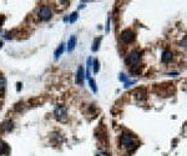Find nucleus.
I'll list each match as a JSON object with an SVG mask.
<instances>
[{
  "mask_svg": "<svg viewBox=\"0 0 187 156\" xmlns=\"http://www.w3.org/2000/svg\"><path fill=\"white\" fill-rule=\"evenodd\" d=\"M38 17L41 21H47L52 17V10L49 7H41L38 10Z\"/></svg>",
  "mask_w": 187,
  "mask_h": 156,
  "instance_id": "1",
  "label": "nucleus"
},
{
  "mask_svg": "<svg viewBox=\"0 0 187 156\" xmlns=\"http://www.w3.org/2000/svg\"><path fill=\"white\" fill-rule=\"evenodd\" d=\"M121 144L124 146H126L129 150H132V149H135L137 145L135 144V139H134V136H132L131 134H124L121 136Z\"/></svg>",
  "mask_w": 187,
  "mask_h": 156,
  "instance_id": "2",
  "label": "nucleus"
},
{
  "mask_svg": "<svg viewBox=\"0 0 187 156\" xmlns=\"http://www.w3.org/2000/svg\"><path fill=\"white\" fill-rule=\"evenodd\" d=\"M120 39H121L125 44H130V43H132V41H134L135 34H134V31H132V30L126 29V30H124L121 34H120Z\"/></svg>",
  "mask_w": 187,
  "mask_h": 156,
  "instance_id": "3",
  "label": "nucleus"
},
{
  "mask_svg": "<svg viewBox=\"0 0 187 156\" xmlns=\"http://www.w3.org/2000/svg\"><path fill=\"white\" fill-rule=\"evenodd\" d=\"M140 59H141V54L138 50H134L129 54V58H127V63L131 64L132 66H136V65L140 63Z\"/></svg>",
  "mask_w": 187,
  "mask_h": 156,
  "instance_id": "4",
  "label": "nucleus"
},
{
  "mask_svg": "<svg viewBox=\"0 0 187 156\" xmlns=\"http://www.w3.org/2000/svg\"><path fill=\"white\" fill-rule=\"evenodd\" d=\"M55 117L59 119V120H63L66 117V115H68V110H66L65 106H57L55 109Z\"/></svg>",
  "mask_w": 187,
  "mask_h": 156,
  "instance_id": "5",
  "label": "nucleus"
},
{
  "mask_svg": "<svg viewBox=\"0 0 187 156\" xmlns=\"http://www.w3.org/2000/svg\"><path fill=\"white\" fill-rule=\"evenodd\" d=\"M0 128H1V131H4V133H10V131L14 129L13 120H5V121H3Z\"/></svg>",
  "mask_w": 187,
  "mask_h": 156,
  "instance_id": "6",
  "label": "nucleus"
},
{
  "mask_svg": "<svg viewBox=\"0 0 187 156\" xmlns=\"http://www.w3.org/2000/svg\"><path fill=\"white\" fill-rule=\"evenodd\" d=\"M84 79H85V71H84L82 66H79V68H77V71H76V84L82 85Z\"/></svg>",
  "mask_w": 187,
  "mask_h": 156,
  "instance_id": "7",
  "label": "nucleus"
},
{
  "mask_svg": "<svg viewBox=\"0 0 187 156\" xmlns=\"http://www.w3.org/2000/svg\"><path fill=\"white\" fill-rule=\"evenodd\" d=\"M10 154V146L5 141H0V155L8 156Z\"/></svg>",
  "mask_w": 187,
  "mask_h": 156,
  "instance_id": "8",
  "label": "nucleus"
},
{
  "mask_svg": "<svg viewBox=\"0 0 187 156\" xmlns=\"http://www.w3.org/2000/svg\"><path fill=\"white\" fill-rule=\"evenodd\" d=\"M172 60V52L170 51V50H164L162 51V55H161V61L162 63H165V64H167V63H170Z\"/></svg>",
  "mask_w": 187,
  "mask_h": 156,
  "instance_id": "9",
  "label": "nucleus"
},
{
  "mask_svg": "<svg viewBox=\"0 0 187 156\" xmlns=\"http://www.w3.org/2000/svg\"><path fill=\"white\" fill-rule=\"evenodd\" d=\"M75 46H76V36H72L69 39V41H68V51H74V49H75Z\"/></svg>",
  "mask_w": 187,
  "mask_h": 156,
  "instance_id": "10",
  "label": "nucleus"
},
{
  "mask_svg": "<svg viewBox=\"0 0 187 156\" xmlns=\"http://www.w3.org/2000/svg\"><path fill=\"white\" fill-rule=\"evenodd\" d=\"M64 50H65V44H60V46H57V49L55 50V52H54V58H55V60H59V58L63 55Z\"/></svg>",
  "mask_w": 187,
  "mask_h": 156,
  "instance_id": "11",
  "label": "nucleus"
},
{
  "mask_svg": "<svg viewBox=\"0 0 187 156\" xmlns=\"http://www.w3.org/2000/svg\"><path fill=\"white\" fill-rule=\"evenodd\" d=\"M89 86L91 87V90H92L94 93H98V86H96V81H95L94 79H91V77L89 79Z\"/></svg>",
  "mask_w": 187,
  "mask_h": 156,
  "instance_id": "12",
  "label": "nucleus"
},
{
  "mask_svg": "<svg viewBox=\"0 0 187 156\" xmlns=\"http://www.w3.org/2000/svg\"><path fill=\"white\" fill-rule=\"evenodd\" d=\"M100 43H101V38H96V39L94 40V46L91 47V49H92V51H98V50H99Z\"/></svg>",
  "mask_w": 187,
  "mask_h": 156,
  "instance_id": "13",
  "label": "nucleus"
},
{
  "mask_svg": "<svg viewBox=\"0 0 187 156\" xmlns=\"http://www.w3.org/2000/svg\"><path fill=\"white\" fill-rule=\"evenodd\" d=\"M77 19V13H72L70 16H69V23L72 24V23H75Z\"/></svg>",
  "mask_w": 187,
  "mask_h": 156,
  "instance_id": "14",
  "label": "nucleus"
},
{
  "mask_svg": "<svg viewBox=\"0 0 187 156\" xmlns=\"http://www.w3.org/2000/svg\"><path fill=\"white\" fill-rule=\"evenodd\" d=\"M94 74H98L99 70H100V66H99V61L98 60H94Z\"/></svg>",
  "mask_w": 187,
  "mask_h": 156,
  "instance_id": "15",
  "label": "nucleus"
},
{
  "mask_svg": "<svg viewBox=\"0 0 187 156\" xmlns=\"http://www.w3.org/2000/svg\"><path fill=\"white\" fill-rule=\"evenodd\" d=\"M119 80H120V81H122V82H127V76L121 73V74L119 75Z\"/></svg>",
  "mask_w": 187,
  "mask_h": 156,
  "instance_id": "16",
  "label": "nucleus"
},
{
  "mask_svg": "<svg viewBox=\"0 0 187 156\" xmlns=\"http://www.w3.org/2000/svg\"><path fill=\"white\" fill-rule=\"evenodd\" d=\"M5 84H7V81H5L4 77H1V79H0V90H3L5 87Z\"/></svg>",
  "mask_w": 187,
  "mask_h": 156,
  "instance_id": "17",
  "label": "nucleus"
},
{
  "mask_svg": "<svg viewBox=\"0 0 187 156\" xmlns=\"http://www.w3.org/2000/svg\"><path fill=\"white\" fill-rule=\"evenodd\" d=\"M110 21H111V17L108 16V17H107V25H106V33L110 31Z\"/></svg>",
  "mask_w": 187,
  "mask_h": 156,
  "instance_id": "18",
  "label": "nucleus"
},
{
  "mask_svg": "<svg viewBox=\"0 0 187 156\" xmlns=\"http://www.w3.org/2000/svg\"><path fill=\"white\" fill-rule=\"evenodd\" d=\"M132 84H135V80H132V81H127V82H125V87L127 89L130 85H132Z\"/></svg>",
  "mask_w": 187,
  "mask_h": 156,
  "instance_id": "19",
  "label": "nucleus"
},
{
  "mask_svg": "<svg viewBox=\"0 0 187 156\" xmlns=\"http://www.w3.org/2000/svg\"><path fill=\"white\" fill-rule=\"evenodd\" d=\"M23 89V84L21 82H17V86H16V90L17 91H20V90Z\"/></svg>",
  "mask_w": 187,
  "mask_h": 156,
  "instance_id": "20",
  "label": "nucleus"
},
{
  "mask_svg": "<svg viewBox=\"0 0 187 156\" xmlns=\"http://www.w3.org/2000/svg\"><path fill=\"white\" fill-rule=\"evenodd\" d=\"M85 8V3H81L80 5H79V9H84Z\"/></svg>",
  "mask_w": 187,
  "mask_h": 156,
  "instance_id": "21",
  "label": "nucleus"
},
{
  "mask_svg": "<svg viewBox=\"0 0 187 156\" xmlns=\"http://www.w3.org/2000/svg\"><path fill=\"white\" fill-rule=\"evenodd\" d=\"M4 23V17L3 16H0V26H1V24Z\"/></svg>",
  "mask_w": 187,
  "mask_h": 156,
  "instance_id": "22",
  "label": "nucleus"
},
{
  "mask_svg": "<svg viewBox=\"0 0 187 156\" xmlns=\"http://www.w3.org/2000/svg\"><path fill=\"white\" fill-rule=\"evenodd\" d=\"M167 75H171V76H177L178 74H177V73H170V74H167Z\"/></svg>",
  "mask_w": 187,
  "mask_h": 156,
  "instance_id": "23",
  "label": "nucleus"
},
{
  "mask_svg": "<svg viewBox=\"0 0 187 156\" xmlns=\"http://www.w3.org/2000/svg\"><path fill=\"white\" fill-rule=\"evenodd\" d=\"M3 47V41H0V49H1Z\"/></svg>",
  "mask_w": 187,
  "mask_h": 156,
  "instance_id": "24",
  "label": "nucleus"
}]
</instances>
